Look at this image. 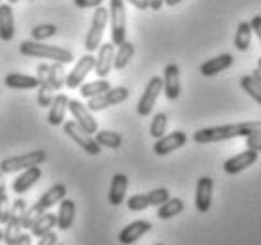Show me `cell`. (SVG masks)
I'll return each instance as SVG.
<instances>
[{
    "label": "cell",
    "instance_id": "ee69618b",
    "mask_svg": "<svg viewBox=\"0 0 261 245\" xmlns=\"http://www.w3.org/2000/svg\"><path fill=\"white\" fill-rule=\"evenodd\" d=\"M33 234L27 232V234H19V238L15 239V243L13 245H33Z\"/></svg>",
    "mask_w": 261,
    "mask_h": 245
},
{
    "label": "cell",
    "instance_id": "603a6c76",
    "mask_svg": "<svg viewBox=\"0 0 261 245\" xmlns=\"http://www.w3.org/2000/svg\"><path fill=\"white\" fill-rule=\"evenodd\" d=\"M129 189V179L125 174H116L112 177L110 191H108V200L112 206H121L125 202V194Z\"/></svg>",
    "mask_w": 261,
    "mask_h": 245
},
{
    "label": "cell",
    "instance_id": "3957f363",
    "mask_svg": "<svg viewBox=\"0 0 261 245\" xmlns=\"http://www.w3.org/2000/svg\"><path fill=\"white\" fill-rule=\"evenodd\" d=\"M66 196V187L63 183H55L53 187H49L46 193L38 198L36 204H33L31 207H27L25 215H23V228H31L34 225V221L38 219L42 213H46L49 207H53L55 204H61V200H65Z\"/></svg>",
    "mask_w": 261,
    "mask_h": 245
},
{
    "label": "cell",
    "instance_id": "9c48e42d",
    "mask_svg": "<svg viewBox=\"0 0 261 245\" xmlns=\"http://www.w3.org/2000/svg\"><path fill=\"white\" fill-rule=\"evenodd\" d=\"M161 90H163V78H151L146 85V89H144L142 97L138 100L137 104V113L140 117H148L153 111V106H155L157 98L161 95Z\"/></svg>",
    "mask_w": 261,
    "mask_h": 245
},
{
    "label": "cell",
    "instance_id": "f546056e",
    "mask_svg": "<svg viewBox=\"0 0 261 245\" xmlns=\"http://www.w3.org/2000/svg\"><path fill=\"white\" fill-rule=\"evenodd\" d=\"M95 140L100 147H108V149H119L121 143H123V138L121 134L114 132V130H97L95 132Z\"/></svg>",
    "mask_w": 261,
    "mask_h": 245
},
{
    "label": "cell",
    "instance_id": "8fae6325",
    "mask_svg": "<svg viewBox=\"0 0 261 245\" xmlns=\"http://www.w3.org/2000/svg\"><path fill=\"white\" fill-rule=\"evenodd\" d=\"M91 70H95V57H93L91 53H87V55H84V57L74 65L72 72L66 76L65 85L68 87V89H78V87L84 85L85 76H87Z\"/></svg>",
    "mask_w": 261,
    "mask_h": 245
},
{
    "label": "cell",
    "instance_id": "f6af8a7d",
    "mask_svg": "<svg viewBox=\"0 0 261 245\" xmlns=\"http://www.w3.org/2000/svg\"><path fill=\"white\" fill-rule=\"evenodd\" d=\"M129 2L138 10H148L150 8V0H129Z\"/></svg>",
    "mask_w": 261,
    "mask_h": 245
},
{
    "label": "cell",
    "instance_id": "60d3db41",
    "mask_svg": "<svg viewBox=\"0 0 261 245\" xmlns=\"http://www.w3.org/2000/svg\"><path fill=\"white\" fill-rule=\"evenodd\" d=\"M102 4V0H74V6L80 10H87V8H98Z\"/></svg>",
    "mask_w": 261,
    "mask_h": 245
},
{
    "label": "cell",
    "instance_id": "7a4b0ae2",
    "mask_svg": "<svg viewBox=\"0 0 261 245\" xmlns=\"http://www.w3.org/2000/svg\"><path fill=\"white\" fill-rule=\"evenodd\" d=\"M19 51H21V55H25V57L49 58V60L61 63V65H68V63L74 60L72 51H68V49H65V47H59V45H47V44H44V42H34V40H25V42H21Z\"/></svg>",
    "mask_w": 261,
    "mask_h": 245
},
{
    "label": "cell",
    "instance_id": "6da1fadb",
    "mask_svg": "<svg viewBox=\"0 0 261 245\" xmlns=\"http://www.w3.org/2000/svg\"><path fill=\"white\" fill-rule=\"evenodd\" d=\"M252 134H261V121H242L237 125H220V127H210L201 129L193 134L195 143H214L225 142L231 138H246Z\"/></svg>",
    "mask_w": 261,
    "mask_h": 245
},
{
    "label": "cell",
    "instance_id": "8992f818",
    "mask_svg": "<svg viewBox=\"0 0 261 245\" xmlns=\"http://www.w3.org/2000/svg\"><path fill=\"white\" fill-rule=\"evenodd\" d=\"M110 26H112V44L121 45L127 34V12L125 0H110Z\"/></svg>",
    "mask_w": 261,
    "mask_h": 245
},
{
    "label": "cell",
    "instance_id": "f35d334b",
    "mask_svg": "<svg viewBox=\"0 0 261 245\" xmlns=\"http://www.w3.org/2000/svg\"><path fill=\"white\" fill-rule=\"evenodd\" d=\"M148 194V200H150V206H161V204H165V202L170 198V194H169V189L167 187H157L153 189V191H150V193H146Z\"/></svg>",
    "mask_w": 261,
    "mask_h": 245
},
{
    "label": "cell",
    "instance_id": "ba28073f",
    "mask_svg": "<svg viewBox=\"0 0 261 245\" xmlns=\"http://www.w3.org/2000/svg\"><path fill=\"white\" fill-rule=\"evenodd\" d=\"M63 125H65V127H63V129H65V134L68 136L74 143H78L85 153H89V155H98V153H100V149L102 147L98 145L95 138H91V134H87V132L80 127L78 122L66 121V122H63Z\"/></svg>",
    "mask_w": 261,
    "mask_h": 245
},
{
    "label": "cell",
    "instance_id": "d590c367",
    "mask_svg": "<svg viewBox=\"0 0 261 245\" xmlns=\"http://www.w3.org/2000/svg\"><path fill=\"white\" fill-rule=\"evenodd\" d=\"M57 34V26L53 23H44V25H36L31 30V36H33L34 42H44L47 38H53Z\"/></svg>",
    "mask_w": 261,
    "mask_h": 245
},
{
    "label": "cell",
    "instance_id": "4316f807",
    "mask_svg": "<svg viewBox=\"0 0 261 245\" xmlns=\"http://www.w3.org/2000/svg\"><path fill=\"white\" fill-rule=\"evenodd\" d=\"M55 226H57V215L46 211L34 221V225L31 226V234H33L34 238H42V236L51 232Z\"/></svg>",
    "mask_w": 261,
    "mask_h": 245
},
{
    "label": "cell",
    "instance_id": "ffe728a7",
    "mask_svg": "<svg viewBox=\"0 0 261 245\" xmlns=\"http://www.w3.org/2000/svg\"><path fill=\"white\" fill-rule=\"evenodd\" d=\"M163 90L169 100L180 97V68L176 65H167L163 72Z\"/></svg>",
    "mask_w": 261,
    "mask_h": 245
},
{
    "label": "cell",
    "instance_id": "bcb514c9",
    "mask_svg": "<svg viewBox=\"0 0 261 245\" xmlns=\"http://www.w3.org/2000/svg\"><path fill=\"white\" fill-rule=\"evenodd\" d=\"M165 4V0H150V8L153 10V12H157V10H161Z\"/></svg>",
    "mask_w": 261,
    "mask_h": 245
},
{
    "label": "cell",
    "instance_id": "2e32d148",
    "mask_svg": "<svg viewBox=\"0 0 261 245\" xmlns=\"http://www.w3.org/2000/svg\"><path fill=\"white\" fill-rule=\"evenodd\" d=\"M114 57H116V45L112 42L100 44L98 55L95 58V74L98 78H106L110 74V70L114 68Z\"/></svg>",
    "mask_w": 261,
    "mask_h": 245
},
{
    "label": "cell",
    "instance_id": "816d5d0a",
    "mask_svg": "<svg viewBox=\"0 0 261 245\" xmlns=\"http://www.w3.org/2000/svg\"><path fill=\"white\" fill-rule=\"evenodd\" d=\"M257 68H261V57L257 58Z\"/></svg>",
    "mask_w": 261,
    "mask_h": 245
},
{
    "label": "cell",
    "instance_id": "7c38bea8",
    "mask_svg": "<svg viewBox=\"0 0 261 245\" xmlns=\"http://www.w3.org/2000/svg\"><path fill=\"white\" fill-rule=\"evenodd\" d=\"M68 111L72 113L74 121L78 122L87 134L93 136L98 130V125H97V121H95V117L91 115L89 108H87L85 104L80 102V100H70V102H68Z\"/></svg>",
    "mask_w": 261,
    "mask_h": 245
},
{
    "label": "cell",
    "instance_id": "f907efd6",
    "mask_svg": "<svg viewBox=\"0 0 261 245\" xmlns=\"http://www.w3.org/2000/svg\"><path fill=\"white\" fill-rule=\"evenodd\" d=\"M19 0H8V4H17Z\"/></svg>",
    "mask_w": 261,
    "mask_h": 245
},
{
    "label": "cell",
    "instance_id": "e0dca14e",
    "mask_svg": "<svg viewBox=\"0 0 261 245\" xmlns=\"http://www.w3.org/2000/svg\"><path fill=\"white\" fill-rule=\"evenodd\" d=\"M257 155H259V153H255V151L248 149V151H242V153H239V155L227 159V161L223 162V170H225V174L237 175V174H241V172H244L246 168H250L252 164H255Z\"/></svg>",
    "mask_w": 261,
    "mask_h": 245
},
{
    "label": "cell",
    "instance_id": "74e56055",
    "mask_svg": "<svg viewBox=\"0 0 261 245\" xmlns=\"http://www.w3.org/2000/svg\"><path fill=\"white\" fill-rule=\"evenodd\" d=\"M53 89L49 87L47 81H40V87H38V104L42 108H49L53 102Z\"/></svg>",
    "mask_w": 261,
    "mask_h": 245
},
{
    "label": "cell",
    "instance_id": "f5cc1de1",
    "mask_svg": "<svg viewBox=\"0 0 261 245\" xmlns=\"http://www.w3.org/2000/svg\"><path fill=\"white\" fill-rule=\"evenodd\" d=\"M155 245H163V243H155Z\"/></svg>",
    "mask_w": 261,
    "mask_h": 245
},
{
    "label": "cell",
    "instance_id": "277c9868",
    "mask_svg": "<svg viewBox=\"0 0 261 245\" xmlns=\"http://www.w3.org/2000/svg\"><path fill=\"white\" fill-rule=\"evenodd\" d=\"M108 19H110V12L106 8L98 6L93 13L91 26L87 30V36H85V51L93 53L95 49L100 47V42H102V34H105V28L108 25Z\"/></svg>",
    "mask_w": 261,
    "mask_h": 245
},
{
    "label": "cell",
    "instance_id": "836d02e7",
    "mask_svg": "<svg viewBox=\"0 0 261 245\" xmlns=\"http://www.w3.org/2000/svg\"><path fill=\"white\" fill-rule=\"evenodd\" d=\"M10 209H12V204H10V198H8V193H6L4 174L0 172V225H6L8 223Z\"/></svg>",
    "mask_w": 261,
    "mask_h": 245
},
{
    "label": "cell",
    "instance_id": "d4e9b609",
    "mask_svg": "<svg viewBox=\"0 0 261 245\" xmlns=\"http://www.w3.org/2000/svg\"><path fill=\"white\" fill-rule=\"evenodd\" d=\"M74 219H76V204H74V200H70V198L61 200L59 213H57V228L65 232L74 225Z\"/></svg>",
    "mask_w": 261,
    "mask_h": 245
},
{
    "label": "cell",
    "instance_id": "d6986e66",
    "mask_svg": "<svg viewBox=\"0 0 261 245\" xmlns=\"http://www.w3.org/2000/svg\"><path fill=\"white\" fill-rule=\"evenodd\" d=\"M150 230H151V225L148 221H133V223H129V225L119 232L118 239L121 245H130V243H135V241H138L144 234H148Z\"/></svg>",
    "mask_w": 261,
    "mask_h": 245
},
{
    "label": "cell",
    "instance_id": "30bf717a",
    "mask_svg": "<svg viewBox=\"0 0 261 245\" xmlns=\"http://www.w3.org/2000/svg\"><path fill=\"white\" fill-rule=\"evenodd\" d=\"M127 98H129V89L127 87H112L102 95L89 98L87 108H89V111H102L106 108H110V106H118V104L125 102Z\"/></svg>",
    "mask_w": 261,
    "mask_h": 245
},
{
    "label": "cell",
    "instance_id": "7dc6e473",
    "mask_svg": "<svg viewBox=\"0 0 261 245\" xmlns=\"http://www.w3.org/2000/svg\"><path fill=\"white\" fill-rule=\"evenodd\" d=\"M252 76H254V78L261 83V68H255V70L252 72Z\"/></svg>",
    "mask_w": 261,
    "mask_h": 245
},
{
    "label": "cell",
    "instance_id": "d6a6232c",
    "mask_svg": "<svg viewBox=\"0 0 261 245\" xmlns=\"http://www.w3.org/2000/svg\"><path fill=\"white\" fill-rule=\"evenodd\" d=\"M241 87H242V90H246V95H248L252 100H255V102L261 106V83L254 76H242Z\"/></svg>",
    "mask_w": 261,
    "mask_h": 245
},
{
    "label": "cell",
    "instance_id": "9a60e30c",
    "mask_svg": "<svg viewBox=\"0 0 261 245\" xmlns=\"http://www.w3.org/2000/svg\"><path fill=\"white\" fill-rule=\"evenodd\" d=\"M212 193H214V181L212 177H199L195 189V207L199 213L210 211L212 206Z\"/></svg>",
    "mask_w": 261,
    "mask_h": 245
},
{
    "label": "cell",
    "instance_id": "5b68a950",
    "mask_svg": "<svg viewBox=\"0 0 261 245\" xmlns=\"http://www.w3.org/2000/svg\"><path fill=\"white\" fill-rule=\"evenodd\" d=\"M46 159H47L46 151H42V149L29 151L25 155L8 157V159H4V161L0 162V172H2V174L21 172V170H27V168H31V166H40Z\"/></svg>",
    "mask_w": 261,
    "mask_h": 245
},
{
    "label": "cell",
    "instance_id": "4dcf8cb0",
    "mask_svg": "<svg viewBox=\"0 0 261 245\" xmlns=\"http://www.w3.org/2000/svg\"><path fill=\"white\" fill-rule=\"evenodd\" d=\"M108 89H112L110 81H108L106 78H100V79H97V81L82 85V87H80V95H82L84 98H95V97H98V95L106 93Z\"/></svg>",
    "mask_w": 261,
    "mask_h": 245
},
{
    "label": "cell",
    "instance_id": "44dd1931",
    "mask_svg": "<svg viewBox=\"0 0 261 245\" xmlns=\"http://www.w3.org/2000/svg\"><path fill=\"white\" fill-rule=\"evenodd\" d=\"M40 177H42V170H40V166H31V168H27V170H23V174L17 175L15 181L12 183L13 193L25 194L36 181H40Z\"/></svg>",
    "mask_w": 261,
    "mask_h": 245
},
{
    "label": "cell",
    "instance_id": "4fadbf2b",
    "mask_svg": "<svg viewBox=\"0 0 261 245\" xmlns=\"http://www.w3.org/2000/svg\"><path fill=\"white\" fill-rule=\"evenodd\" d=\"M186 142H188V136L184 134L182 130L170 132V134H165L159 140H155V143H153V153L159 157H165L169 155V153H172V151H176V149L184 147Z\"/></svg>",
    "mask_w": 261,
    "mask_h": 245
},
{
    "label": "cell",
    "instance_id": "ac0fdd59",
    "mask_svg": "<svg viewBox=\"0 0 261 245\" xmlns=\"http://www.w3.org/2000/svg\"><path fill=\"white\" fill-rule=\"evenodd\" d=\"M233 63H235L233 55L223 53V55H218V57L210 58V60H204L199 70H201V76H204V78H214L220 72H225L227 68H231Z\"/></svg>",
    "mask_w": 261,
    "mask_h": 245
},
{
    "label": "cell",
    "instance_id": "5bb4252c",
    "mask_svg": "<svg viewBox=\"0 0 261 245\" xmlns=\"http://www.w3.org/2000/svg\"><path fill=\"white\" fill-rule=\"evenodd\" d=\"M36 72H38L40 81H47L53 90H61L63 89V85L66 83L65 70H63V65H61V63H53V65H40L38 68H36Z\"/></svg>",
    "mask_w": 261,
    "mask_h": 245
},
{
    "label": "cell",
    "instance_id": "681fc988",
    "mask_svg": "<svg viewBox=\"0 0 261 245\" xmlns=\"http://www.w3.org/2000/svg\"><path fill=\"white\" fill-rule=\"evenodd\" d=\"M0 241H4V230H0Z\"/></svg>",
    "mask_w": 261,
    "mask_h": 245
},
{
    "label": "cell",
    "instance_id": "1f68e13d",
    "mask_svg": "<svg viewBox=\"0 0 261 245\" xmlns=\"http://www.w3.org/2000/svg\"><path fill=\"white\" fill-rule=\"evenodd\" d=\"M133 55H135V45L125 40L123 44L118 45V51H116V57H114V68L116 70H123L125 66L129 65Z\"/></svg>",
    "mask_w": 261,
    "mask_h": 245
},
{
    "label": "cell",
    "instance_id": "ab89813d",
    "mask_svg": "<svg viewBox=\"0 0 261 245\" xmlns=\"http://www.w3.org/2000/svg\"><path fill=\"white\" fill-rule=\"evenodd\" d=\"M246 145H248V149L255 151V153H261V134L246 136Z\"/></svg>",
    "mask_w": 261,
    "mask_h": 245
},
{
    "label": "cell",
    "instance_id": "11a10c76",
    "mask_svg": "<svg viewBox=\"0 0 261 245\" xmlns=\"http://www.w3.org/2000/svg\"><path fill=\"white\" fill-rule=\"evenodd\" d=\"M0 4H2V0H0Z\"/></svg>",
    "mask_w": 261,
    "mask_h": 245
},
{
    "label": "cell",
    "instance_id": "8d00e7d4",
    "mask_svg": "<svg viewBox=\"0 0 261 245\" xmlns=\"http://www.w3.org/2000/svg\"><path fill=\"white\" fill-rule=\"evenodd\" d=\"M127 207L129 211H144L150 207V200H148V194H133L127 200Z\"/></svg>",
    "mask_w": 261,
    "mask_h": 245
},
{
    "label": "cell",
    "instance_id": "52a82bcc",
    "mask_svg": "<svg viewBox=\"0 0 261 245\" xmlns=\"http://www.w3.org/2000/svg\"><path fill=\"white\" fill-rule=\"evenodd\" d=\"M27 211V202L23 198H17V200L12 204V209H10V217H8L6 228H4V245H13L15 239L19 238L21 228H23V215Z\"/></svg>",
    "mask_w": 261,
    "mask_h": 245
},
{
    "label": "cell",
    "instance_id": "f1b7e54d",
    "mask_svg": "<svg viewBox=\"0 0 261 245\" xmlns=\"http://www.w3.org/2000/svg\"><path fill=\"white\" fill-rule=\"evenodd\" d=\"M252 25L250 21H242L237 26V33H235V47L239 51H248L250 45H252Z\"/></svg>",
    "mask_w": 261,
    "mask_h": 245
},
{
    "label": "cell",
    "instance_id": "e575fe53",
    "mask_svg": "<svg viewBox=\"0 0 261 245\" xmlns=\"http://www.w3.org/2000/svg\"><path fill=\"white\" fill-rule=\"evenodd\" d=\"M167 125H169V117H167V113H155L153 115V119H151V125H150V136L151 138H155V140H159L161 136H165V132H167Z\"/></svg>",
    "mask_w": 261,
    "mask_h": 245
},
{
    "label": "cell",
    "instance_id": "db71d44e",
    "mask_svg": "<svg viewBox=\"0 0 261 245\" xmlns=\"http://www.w3.org/2000/svg\"><path fill=\"white\" fill-rule=\"evenodd\" d=\"M29 2H33V0H29Z\"/></svg>",
    "mask_w": 261,
    "mask_h": 245
},
{
    "label": "cell",
    "instance_id": "c3c4849f",
    "mask_svg": "<svg viewBox=\"0 0 261 245\" xmlns=\"http://www.w3.org/2000/svg\"><path fill=\"white\" fill-rule=\"evenodd\" d=\"M180 2H182V0H165L167 6H176V4H180Z\"/></svg>",
    "mask_w": 261,
    "mask_h": 245
},
{
    "label": "cell",
    "instance_id": "9f6ffc18",
    "mask_svg": "<svg viewBox=\"0 0 261 245\" xmlns=\"http://www.w3.org/2000/svg\"><path fill=\"white\" fill-rule=\"evenodd\" d=\"M57 245H61V243H57Z\"/></svg>",
    "mask_w": 261,
    "mask_h": 245
},
{
    "label": "cell",
    "instance_id": "7402d4cb",
    "mask_svg": "<svg viewBox=\"0 0 261 245\" xmlns=\"http://www.w3.org/2000/svg\"><path fill=\"white\" fill-rule=\"evenodd\" d=\"M15 36V17L12 4H0V40L10 42Z\"/></svg>",
    "mask_w": 261,
    "mask_h": 245
},
{
    "label": "cell",
    "instance_id": "484cf974",
    "mask_svg": "<svg viewBox=\"0 0 261 245\" xmlns=\"http://www.w3.org/2000/svg\"><path fill=\"white\" fill-rule=\"evenodd\" d=\"M4 85L15 90L38 89L40 79L36 76H25V74H8L6 78H4Z\"/></svg>",
    "mask_w": 261,
    "mask_h": 245
},
{
    "label": "cell",
    "instance_id": "83f0119b",
    "mask_svg": "<svg viewBox=\"0 0 261 245\" xmlns=\"http://www.w3.org/2000/svg\"><path fill=\"white\" fill-rule=\"evenodd\" d=\"M184 209H186V204H184L182 198H169L165 204H161V206L157 207V217L161 221L172 219V217L180 215Z\"/></svg>",
    "mask_w": 261,
    "mask_h": 245
},
{
    "label": "cell",
    "instance_id": "7bdbcfd3",
    "mask_svg": "<svg viewBox=\"0 0 261 245\" xmlns=\"http://www.w3.org/2000/svg\"><path fill=\"white\" fill-rule=\"evenodd\" d=\"M250 25H252V30L257 34V38L261 42V15H254L252 21H250Z\"/></svg>",
    "mask_w": 261,
    "mask_h": 245
},
{
    "label": "cell",
    "instance_id": "b9f144b4",
    "mask_svg": "<svg viewBox=\"0 0 261 245\" xmlns=\"http://www.w3.org/2000/svg\"><path fill=\"white\" fill-rule=\"evenodd\" d=\"M36 245H57V234L51 230L49 234L42 236V238H40V241Z\"/></svg>",
    "mask_w": 261,
    "mask_h": 245
},
{
    "label": "cell",
    "instance_id": "cb8c5ba5",
    "mask_svg": "<svg viewBox=\"0 0 261 245\" xmlns=\"http://www.w3.org/2000/svg\"><path fill=\"white\" fill-rule=\"evenodd\" d=\"M68 102H70V98L66 97V95H57V97L53 98L51 106H49V113H47V122L51 127H59V125L65 122Z\"/></svg>",
    "mask_w": 261,
    "mask_h": 245
}]
</instances>
